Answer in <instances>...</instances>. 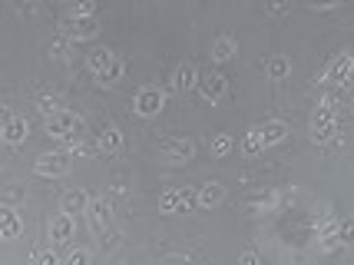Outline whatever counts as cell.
<instances>
[{
	"mask_svg": "<svg viewBox=\"0 0 354 265\" xmlns=\"http://www.w3.org/2000/svg\"><path fill=\"white\" fill-rule=\"evenodd\" d=\"M235 53H239V44H235V37H229V33L216 37V44H212V60H216V63H229Z\"/></svg>",
	"mask_w": 354,
	"mask_h": 265,
	"instance_id": "44dd1931",
	"label": "cell"
},
{
	"mask_svg": "<svg viewBox=\"0 0 354 265\" xmlns=\"http://www.w3.org/2000/svg\"><path fill=\"white\" fill-rule=\"evenodd\" d=\"M116 60V53L109 47H93L90 53H86V66H90V73L93 77H100V73H106L109 70V63Z\"/></svg>",
	"mask_w": 354,
	"mask_h": 265,
	"instance_id": "2e32d148",
	"label": "cell"
},
{
	"mask_svg": "<svg viewBox=\"0 0 354 265\" xmlns=\"http://www.w3.org/2000/svg\"><path fill=\"white\" fill-rule=\"evenodd\" d=\"M162 156L169 159V163H189V159L196 156V143L192 140H169L166 146H162Z\"/></svg>",
	"mask_w": 354,
	"mask_h": 265,
	"instance_id": "5bb4252c",
	"label": "cell"
},
{
	"mask_svg": "<svg viewBox=\"0 0 354 265\" xmlns=\"http://www.w3.org/2000/svg\"><path fill=\"white\" fill-rule=\"evenodd\" d=\"M265 129V140H268V146H281V143L288 140V123H281V120H268V123L262 126Z\"/></svg>",
	"mask_w": 354,
	"mask_h": 265,
	"instance_id": "603a6c76",
	"label": "cell"
},
{
	"mask_svg": "<svg viewBox=\"0 0 354 265\" xmlns=\"http://www.w3.org/2000/svg\"><path fill=\"white\" fill-rule=\"evenodd\" d=\"M0 239H3V242H17V239H24V219H20V212L10 209V205L0 212Z\"/></svg>",
	"mask_w": 354,
	"mask_h": 265,
	"instance_id": "7c38bea8",
	"label": "cell"
},
{
	"mask_svg": "<svg viewBox=\"0 0 354 265\" xmlns=\"http://www.w3.org/2000/svg\"><path fill=\"white\" fill-rule=\"evenodd\" d=\"M30 265H60V255L53 249H37L30 252Z\"/></svg>",
	"mask_w": 354,
	"mask_h": 265,
	"instance_id": "4316f807",
	"label": "cell"
},
{
	"mask_svg": "<svg viewBox=\"0 0 354 265\" xmlns=\"http://www.w3.org/2000/svg\"><path fill=\"white\" fill-rule=\"evenodd\" d=\"M70 159H73L70 149L66 153H40V156L33 159V172L46 176V179H60V176L70 172Z\"/></svg>",
	"mask_w": 354,
	"mask_h": 265,
	"instance_id": "5b68a950",
	"label": "cell"
},
{
	"mask_svg": "<svg viewBox=\"0 0 354 265\" xmlns=\"http://www.w3.org/2000/svg\"><path fill=\"white\" fill-rule=\"evenodd\" d=\"M232 149H235V140H232V133H216V136L209 140V153H212V159L232 156Z\"/></svg>",
	"mask_w": 354,
	"mask_h": 265,
	"instance_id": "7402d4cb",
	"label": "cell"
},
{
	"mask_svg": "<svg viewBox=\"0 0 354 265\" xmlns=\"http://www.w3.org/2000/svg\"><path fill=\"white\" fill-rule=\"evenodd\" d=\"M123 140L126 136H123V129H120V126H106V129L96 136V149H100L103 156H113V153H120V149H123Z\"/></svg>",
	"mask_w": 354,
	"mask_h": 265,
	"instance_id": "4fadbf2b",
	"label": "cell"
},
{
	"mask_svg": "<svg viewBox=\"0 0 354 265\" xmlns=\"http://www.w3.org/2000/svg\"><path fill=\"white\" fill-rule=\"evenodd\" d=\"M123 77H126V60H120V57H116V60L109 63L106 73H100V83H103V86H116Z\"/></svg>",
	"mask_w": 354,
	"mask_h": 265,
	"instance_id": "d4e9b609",
	"label": "cell"
},
{
	"mask_svg": "<svg viewBox=\"0 0 354 265\" xmlns=\"http://www.w3.org/2000/svg\"><path fill=\"white\" fill-rule=\"evenodd\" d=\"M351 63H354V53H341V57H335V60L324 66L322 83L335 86V90H341V86H351Z\"/></svg>",
	"mask_w": 354,
	"mask_h": 265,
	"instance_id": "8992f818",
	"label": "cell"
},
{
	"mask_svg": "<svg viewBox=\"0 0 354 265\" xmlns=\"http://www.w3.org/2000/svg\"><path fill=\"white\" fill-rule=\"evenodd\" d=\"M338 235H341V242H344V246H354V219H341Z\"/></svg>",
	"mask_w": 354,
	"mask_h": 265,
	"instance_id": "f1b7e54d",
	"label": "cell"
},
{
	"mask_svg": "<svg viewBox=\"0 0 354 265\" xmlns=\"http://www.w3.org/2000/svg\"><path fill=\"white\" fill-rule=\"evenodd\" d=\"M318 107H331V109H335V107H338V93H324Z\"/></svg>",
	"mask_w": 354,
	"mask_h": 265,
	"instance_id": "4dcf8cb0",
	"label": "cell"
},
{
	"mask_svg": "<svg viewBox=\"0 0 354 265\" xmlns=\"http://www.w3.org/2000/svg\"><path fill=\"white\" fill-rule=\"evenodd\" d=\"M351 83H354V63H351Z\"/></svg>",
	"mask_w": 354,
	"mask_h": 265,
	"instance_id": "d6a6232c",
	"label": "cell"
},
{
	"mask_svg": "<svg viewBox=\"0 0 354 265\" xmlns=\"http://www.w3.org/2000/svg\"><path fill=\"white\" fill-rule=\"evenodd\" d=\"M229 93V80H225V73H218V70H209V73H202L199 80V96L209 103V107H216V103H222V96Z\"/></svg>",
	"mask_w": 354,
	"mask_h": 265,
	"instance_id": "ba28073f",
	"label": "cell"
},
{
	"mask_svg": "<svg viewBox=\"0 0 354 265\" xmlns=\"http://www.w3.org/2000/svg\"><path fill=\"white\" fill-rule=\"evenodd\" d=\"M196 192H199V209H216V205L225 203V186L222 183H205Z\"/></svg>",
	"mask_w": 354,
	"mask_h": 265,
	"instance_id": "e0dca14e",
	"label": "cell"
},
{
	"mask_svg": "<svg viewBox=\"0 0 354 265\" xmlns=\"http://www.w3.org/2000/svg\"><path fill=\"white\" fill-rule=\"evenodd\" d=\"M265 77L272 80V83H281V80L292 77V60L288 57H268V63H265Z\"/></svg>",
	"mask_w": 354,
	"mask_h": 265,
	"instance_id": "d6986e66",
	"label": "cell"
},
{
	"mask_svg": "<svg viewBox=\"0 0 354 265\" xmlns=\"http://www.w3.org/2000/svg\"><path fill=\"white\" fill-rule=\"evenodd\" d=\"M44 126H46V136H50V140L73 143V140H80V133H83V116L73 113V109H60V113L46 116Z\"/></svg>",
	"mask_w": 354,
	"mask_h": 265,
	"instance_id": "6da1fadb",
	"label": "cell"
},
{
	"mask_svg": "<svg viewBox=\"0 0 354 265\" xmlns=\"http://www.w3.org/2000/svg\"><path fill=\"white\" fill-rule=\"evenodd\" d=\"M90 249H70L66 252V259H63V265H90Z\"/></svg>",
	"mask_w": 354,
	"mask_h": 265,
	"instance_id": "83f0119b",
	"label": "cell"
},
{
	"mask_svg": "<svg viewBox=\"0 0 354 265\" xmlns=\"http://www.w3.org/2000/svg\"><path fill=\"white\" fill-rule=\"evenodd\" d=\"M73 235H77V219L60 209L57 216L50 219V242L53 246H66V242H73Z\"/></svg>",
	"mask_w": 354,
	"mask_h": 265,
	"instance_id": "9c48e42d",
	"label": "cell"
},
{
	"mask_svg": "<svg viewBox=\"0 0 354 265\" xmlns=\"http://www.w3.org/2000/svg\"><path fill=\"white\" fill-rule=\"evenodd\" d=\"M341 0H308V7L311 10H335Z\"/></svg>",
	"mask_w": 354,
	"mask_h": 265,
	"instance_id": "f546056e",
	"label": "cell"
},
{
	"mask_svg": "<svg viewBox=\"0 0 354 265\" xmlns=\"http://www.w3.org/2000/svg\"><path fill=\"white\" fill-rule=\"evenodd\" d=\"M166 107V93L159 90V86H139L136 96H133V113L142 116V120H153L159 116Z\"/></svg>",
	"mask_w": 354,
	"mask_h": 265,
	"instance_id": "3957f363",
	"label": "cell"
},
{
	"mask_svg": "<svg viewBox=\"0 0 354 265\" xmlns=\"http://www.w3.org/2000/svg\"><path fill=\"white\" fill-rule=\"evenodd\" d=\"M30 136V120L27 116H7L3 120V143L7 146H24Z\"/></svg>",
	"mask_w": 354,
	"mask_h": 265,
	"instance_id": "8fae6325",
	"label": "cell"
},
{
	"mask_svg": "<svg viewBox=\"0 0 354 265\" xmlns=\"http://www.w3.org/2000/svg\"><path fill=\"white\" fill-rule=\"evenodd\" d=\"M351 109H354V96H351Z\"/></svg>",
	"mask_w": 354,
	"mask_h": 265,
	"instance_id": "836d02e7",
	"label": "cell"
},
{
	"mask_svg": "<svg viewBox=\"0 0 354 265\" xmlns=\"http://www.w3.org/2000/svg\"><path fill=\"white\" fill-rule=\"evenodd\" d=\"M109 212H113V209H109L106 199H90V205H86V219H90L93 232H106Z\"/></svg>",
	"mask_w": 354,
	"mask_h": 265,
	"instance_id": "9a60e30c",
	"label": "cell"
},
{
	"mask_svg": "<svg viewBox=\"0 0 354 265\" xmlns=\"http://www.w3.org/2000/svg\"><path fill=\"white\" fill-rule=\"evenodd\" d=\"M63 109V96H57V93H44V96H37V113L40 116H53V113H60Z\"/></svg>",
	"mask_w": 354,
	"mask_h": 265,
	"instance_id": "cb8c5ba5",
	"label": "cell"
},
{
	"mask_svg": "<svg viewBox=\"0 0 354 265\" xmlns=\"http://www.w3.org/2000/svg\"><path fill=\"white\" fill-rule=\"evenodd\" d=\"M86 205H90V196H86L83 189H66V192L60 196V209L63 212H70V216L86 212Z\"/></svg>",
	"mask_w": 354,
	"mask_h": 265,
	"instance_id": "ac0fdd59",
	"label": "cell"
},
{
	"mask_svg": "<svg viewBox=\"0 0 354 265\" xmlns=\"http://www.w3.org/2000/svg\"><path fill=\"white\" fill-rule=\"evenodd\" d=\"M199 66L196 63H179L176 70H172V90L176 93H189V90H199Z\"/></svg>",
	"mask_w": 354,
	"mask_h": 265,
	"instance_id": "30bf717a",
	"label": "cell"
},
{
	"mask_svg": "<svg viewBox=\"0 0 354 265\" xmlns=\"http://www.w3.org/2000/svg\"><path fill=\"white\" fill-rule=\"evenodd\" d=\"M199 205V192H189V189H166L159 196V212L162 216H176V212H192Z\"/></svg>",
	"mask_w": 354,
	"mask_h": 265,
	"instance_id": "277c9868",
	"label": "cell"
},
{
	"mask_svg": "<svg viewBox=\"0 0 354 265\" xmlns=\"http://www.w3.org/2000/svg\"><path fill=\"white\" fill-rule=\"evenodd\" d=\"M265 146H268V140H265V129L262 126H252L245 133V140H242V149H245V156H262L265 153Z\"/></svg>",
	"mask_w": 354,
	"mask_h": 265,
	"instance_id": "ffe728a7",
	"label": "cell"
},
{
	"mask_svg": "<svg viewBox=\"0 0 354 265\" xmlns=\"http://www.w3.org/2000/svg\"><path fill=\"white\" fill-rule=\"evenodd\" d=\"M239 262H242V265H255V262H259V255H255V252H242V255H239Z\"/></svg>",
	"mask_w": 354,
	"mask_h": 265,
	"instance_id": "1f68e13d",
	"label": "cell"
},
{
	"mask_svg": "<svg viewBox=\"0 0 354 265\" xmlns=\"http://www.w3.org/2000/svg\"><path fill=\"white\" fill-rule=\"evenodd\" d=\"M60 27H63V33H66L70 40H93V37L100 33V20H96V17H73V14H66L60 20Z\"/></svg>",
	"mask_w": 354,
	"mask_h": 265,
	"instance_id": "52a82bcc",
	"label": "cell"
},
{
	"mask_svg": "<svg viewBox=\"0 0 354 265\" xmlns=\"http://www.w3.org/2000/svg\"><path fill=\"white\" fill-rule=\"evenodd\" d=\"M73 17H96V0H70Z\"/></svg>",
	"mask_w": 354,
	"mask_h": 265,
	"instance_id": "484cf974",
	"label": "cell"
},
{
	"mask_svg": "<svg viewBox=\"0 0 354 265\" xmlns=\"http://www.w3.org/2000/svg\"><path fill=\"white\" fill-rule=\"evenodd\" d=\"M308 129H311V140L315 143H331L335 140V133H338V113L331 107H318L315 113H311L308 120Z\"/></svg>",
	"mask_w": 354,
	"mask_h": 265,
	"instance_id": "7a4b0ae2",
	"label": "cell"
}]
</instances>
